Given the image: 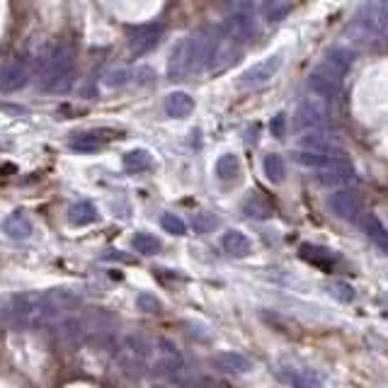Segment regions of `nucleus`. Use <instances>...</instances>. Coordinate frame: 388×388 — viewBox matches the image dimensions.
Instances as JSON below:
<instances>
[{"label":"nucleus","instance_id":"obj_1","mask_svg":"<svg viewBox=\"0 0 388 388\" xmlns=\"http://www.w3.org/2000/svg\"><path fill=\"white\" fill-rule=\"evenodd\" d=\"M73 61L75 54L68 44H54L39 66V87L44 92H61L63 87H68L73 78Z\"/></svg>","mask_w":388,"mask_h":388},{"label":"nucleus","instance_id":"obj_2","mask_svg":"<svg viewBox=\"0 0 388 388\" xmlns=\"http://www.w3.org/2000/svg\"><path fill=\"white\" fill-rule=\"evenodd\" d=\"M197 61H199V39L187 37L180 39V42L173 47L168 59V78L170 80H182L197 68Z\"/></svg>","mask_w":388,"mask_h":388},{"label":"nucleus","instance_id":"obj_3","mask_svg":"<svg viewBox=\"0 0 388 388\" xmlns=\"http://www.w3.org/2000/svg\"><path fill=\"white\" fill-rule=\"evenodd\" d=\"M296 121L301 129L320 131L330 126V112H328V99L323 95H306L298 102Z\"/></svg>","mask_w":388,"mask_h":388},{"label":"nucleus","instance_id":"obj_4","mask_svg":"<svg viewBox=\"0 0 388 388\" xmlns=\"http://www.w3.org/2000/svg\"><path fill=\"white\" fill-rule=\"evenodd\" d=\"M349 37H352L354 42L364 44V47H374V44H379L381 39H386L379 27V22H376V15L371 5L364 8V13L359 10V15L354 18L352 25H349Z\"/></svg>","mask_w":388,"mask_h":388},{"label":"nucleus","instance_id":"obj_5","mask_svg":"<svg viewBox=\"0 0 388 388\" xmlns=\"http://www.w3.org/2000/svg\"><path fill=\"white\" fill-rule=\"evenodd\" d=\"M281 66H284V54H272V56L260 61V63L250 66L245 73L238 78V83H241L243 87H260L279 73Z\"/></svg>","mask_w":388,"mask_h":388},{"label":"nucleus","instance_id":"obj_6","mask_svg":"<svg viewBox=\"0 0 388 388\" xmlns=\"http://www.w3.org/2000/svg\"><path fill=\"white\" fill-rule=\"evenodd\" d=\"M328 207H330V212L337 216V219L347 221V224L359 221V212H362V202H359V197L354 192H349V190L332 192L330 199H328Z\"/></svg>","mask_w":388,"mask_h":388},{"label":"nucleus","instance_id":"obj_7","mask_svg":"<svg viewBox=\"0 0 388 388\" xmlns=\"http://www.w3.org/2000/svg\"><path fill=\"white\" fill-rule=\"evenodd\" d=\"M352 175H354L352 173V165L337 160V163L328 165V168L315 170L313 182L318 187H323V190H332V187H345L347 182L352 180Z\"/></svg>","mask_w":388,"mask_h":388},{"label":"nucleus","instance_id":"obj_8","mask_svg":"<svg viewBox=\"0 0 388 388\" xmlns=\"http://www.w3.org/2000/svg\"><path fill=\"white\" fill-rule=\"evenodd\" d=\"M308 87L315 90V95H323V97H332L342 90V75H337L335 71H330L328 66L320 63L318 68L310 73L308 78Z\"/></svg>","mask_w":388,"mask_h":388},{"label":"nucleus","instance_id":"obj_9","mask_svg":"<svg viewBox=\"0 0 388 388\" xmlns=\"http://www.w3.org/2000/svg\"><path fill=\"white\" fill-rule=\"evenodd\" d=\"M163 32H165V27L158 25V22H153V25H146V27H141V30H136L134 37H131V42H129L131 54L141 56V54L153 51V49L160 44V39H163Z\"/></svg>","mask_w":388,"mask_h":388},{"label":"nucleus","instance_id":"obj_10","mask_svg":"<svg viewBox=\"0 0 388 388\" xmlns=\"http://www.w3.org/2000/svg\"><path fill=\"white\" fill-rule=\"evenodd\" d=\"M298 146L303 148V151H313V153H330V155H340V143L335 141L328 129H320V131H310V134L301 136L298 138Z\"/></svg>","mask_w":388,"mask_h":388},{"label":"nucleus","instance_id":"obj_11","mask_svg":"<svg viewBox=\"0 0 388 388\" xmlns=\"http://www.w3.org/2000/svg\"><path fill=\"white\" fill-rule=\"evenodd\" d=\"M27 80H30V66L25 61H13L0 71V90L3 92L20 90L22 85H27Z\"/></svg>","mask_w":388,"mask_h":388},{"label":"nucleus","instance_id":"obj_12","mask_svg":"<svg viewBox=\"0 0 388 388\" xmlns=\"http://www.w3.org/2000/svg\"><path fill=\"white\" fill-rule=\"evenodd\" d=\"M255 32V22L248 13H236L231 15L229 20H226L224 25V35L233 39V42H245V39H250Z\"/></svg>","mask_w":388,"mask_h":388},{"label":"nucleus","instance_id":"obj_13","mask_svg":"<svg viewBox=\"0 0 388 388\" xmlns=\"http://www.w3.org/2000/svg\"><path fill=\"white\" fill-rule=\"evenodd\" d=\"M214 367L224 374H248L253 369V362L245 357V354H238V352H221L214 357Z\"/></svg>","mask_w":388,"mask_h":388},{"label":"nucleus","instance_id":"obj_14","mask_svg":"<svg viewBox=\"0 0 388 388\" xmlns=\"http://www.w3.org/2000/svg\"><path fill=\"white\" fill-rule=\"evenodd\" d=\"M362 231L367 233V238L381 253H388V229L379 216H374V214L362 216Z\"/></svg>","mask_w":388,"mask_h":388},{"label":"nucleus","instance_id":"obj_15","mask_svg":"<svg viewBox=\"0 0 388 388\" xmlns=\"http://www.w3.org/2000/svg\"><path fill=\"white\" fill-rule=\"evenodd\" d=\"M3 233L13 241H25L32 236V221L25 212H13L3 221Z\"/></svg>","mask_w":388,"mask_h":388},{"label":"nucleus","instance_id":"obj_16","mask_svg":"<svg viewBox=\"0 0 388 388\" xmlns=\"http://www.w3.org/2000/svg\"><path fill=\"white\" fill-rule=\"evenodd\" d=\"M221 245H224V250L233 255V257H245V255H250L253 250L250 238L241 231H226L224 236H221Z\"/></svg>","mask_w":388,"mask_h":388},{"label":"nucleus","instance_id":"obj_17","mask_svg":"<svg viewBox=\"0 0 388 388\" xmlns=\"http://www.w3.org/2000/svg\"><path fill=\"white\" fill-rule=\"evenodd\" d=\"M354 63V54L349 49H342V47H330L325 51V59H323V66H328L330 71H335L337 75H345Z\"/></svg>","mask_w":388,"mask_h":388},{"label":"nucleus","instance_id":"obj_18","mask_svg":"<svg viewBox=\"0 0 388 388\" xmlns=\"http://www.w3.org/2000/svg\"><path fill=\"white\" fill-rule=\"evenodd\" d=\"M194 112V99L187 92H173L165 99V114L173 119H185Z\"/></svg>","mask_w":388,"mask_h":388},{"label":"nucleus","instance_id":"obj_19","mask_svg":"<svg viewBox=\"0 0 388 388\" xmlns=\"http://www.w3.org/2000/svg\"><path fill=\"white\" fill-rule=\"evenodd\" d=\"M284 381L291 388H318L320 386V376L313 369H284L281 371Z\"/></svg>","mask_w":388,"mask_h":388},{"label":"nucleus","instance_id":"obj_20","mask_svg":"<svg viewBox=\"0 0 388 388\" xmlns=\"http://www.w3.org/2000/svg\"><path fill=\"white\" fill-rule=\"evenodd\" d=\"M296 163H301L303 168H313V170H320V168H328V165L337 163L342 160L340 155H330V153H313V151H296Z\"/></svg>","mask_w":388,"mask_h":388},{"label":"nucleus","instance_id":"obj_21","mask_svg":"<svg viewBox=\"0 0 388 388\" xmlns=\"http://www.w3.org/2000/svg\"><path fill=\"white\" fill-rule=\"evenodd\" d=\"M68 221L73 226H87L92 221H97V209L92 202L83 199V202H75L73 207L68 209Z\"/></svg>","mask_w":388,"mask_h":388},{"label":"nucleus","instance_id":"obj_22","mask_svg":"<svg viewBox=\"0 0 388 388\" xmlns=\"http://www.w3.org/2000/svg\"><path fill=\"white\" fill-rule=\"evenodd\" d=\"M158 352H160V367H163L168 374H177L182 369V354L177 352L173 342L160 340L158 342Z\"/></svg>","mask_w":388,"mask_h":388},{"label":"nucleus","instance_id":"obj_23","mask_svg":"<svg viewBox=\"0 0 388 388\" xmlns=\"http://www.w3.org/2000/svg\"><path fill=\"white\" fill-rule=\"evenodd\" d=\"M216 175H219L221 182H233L241 175V160H238L236 153H224L219 160H216Z\"/></svg>","mask_w":388,"mask_h":388},{"label":"nucleus","instance_id":"obj_24","mask_svg":"<svg viewBox=\"0 0 388 388\" xmlns=\"http://www.w3.org/2000/svg\"><path fill=\"white\" fill-rule=\"evenodd\" d=\"M298 255H301V260H306V262L315 265V267H325V269H328L332 265V260H335L330 250H325V248H320V245H310V243H303Z\"/></svg>","mask_w":388,"mask_h":388},{"label":"nucleus","instance_id":"obj_25","mask_svg":"<svg viewBox=\"0 0 388 388\" xmlns=\"http://www.w3.org/2000/svg\"><path fill=\"white\" fill-rule=\"evenodd\" d=\"M124 168L129 170V173H146V170L153 168V155L143 151V148L124 153Z\"/></svg>","mask_w":388,"mask_h":388},{"label":"nucleus","instance_id":"obj_26","mask_svg":"<svg viewBox=\"0 0 388 388\" xmlns=\"http://www.w3.org/2000/svg\"><path fill=\"white\" fill-rule=\"evenodd\" d=\"M262 173H265V177H267L269 182L279 185V182L286 177L284 158H281V155H277V153H267L262 158Z\"/></svg>","mask_w":388,"mask_h":388},{"label":"nucleus","instance_id":"obj_27","mask_svg":"<svg viewBox=\"0 0 388 388\" xmlns=\"http://www.w3.org/2000/svg\"><path fill=\"white\" fill-rule=\"evenodd\" d=\"M102 148H104V141L95 134V131H92V134H83L71 141V151H75V153H97V151H102Z\"/></svg>","mask_w":388,"mask_h":388},{"label":"nucleus","instance_id":"obj_28","mask_svg":"<svg viewBox=\"0 0 388 388\" xmlns=\"http://www.w3.org/2000/svg\"><path fill=\"white\" fill-rule=\"evenodd\" d=\"M131 248L141 255H158L160 241L155 236H151V233H136V236L131 238Z\"/></svg>","mask_w":388,"mask_h":388},{"label":"nucleus","instance_id":"obj_29","mask_svg":"<svg viewBox=\"0 0 388 388\" xmlns=\"http://www.w3.org/2000/svg\"><path fill=\"white\" fill-rule=\"evenodd\" d=\"M134 80V71H129V68H112V71H107L102 78V85L104 87H109V90H114V87H121V85H126V83H131Z\"/></svg>","mask_w":388,"mask_h":388},{"label":"nucleus","instance_id":"obj_30","mask_svg":"<svg viewBox=\"0 0 388 388\" xmlns=\"http://www.w3.org/2000/svg\"><path fill=\"white\" fill-rule=\"evenodd\" d=\"M243 212H245L248 216H253V219H269L272 207L265 202V199H250V202H245Z\"/></svg>","mask_w":388,"mask_h":388},{"label":"nucleus","instance_id":"obj_31","mask_svg":"<svg viewBox=\"0 0 388 388\" xmlns=\"http://www.w3.org/2000/svg\"><path fill=\"white\" fill-rule=\"evenodd\" d=\"M160 226H163L168 233H173V236H185L187 233V224L180 219V216L175 214H163L160 216Z\"/></svg>","mask_w":388,"mask_h":388},{"label":"nucleus","instance_id":"obj_32","mask_svg":"<svg viewBox=\"0 0 388 388\" xmlns=\"http://www.w3.org/2000/svg\"><path fill=\"white\" fill-rule=\"evenodd\" d=\"M328 291L332 298H337V301L342 303L354 301V289L349 284H345V281H332V284H328Z\"/></svg>","mask_w":388,"mask_h":388},{"label":"nucleus","instance_id":"obj_33","mask_svg":"<svg viewBox=\"0 0 388 388\" xmlns=\"http://www.w3.org/2000/svg\"><path fill=\"white\" fill-rule=\"evenodd\" d=\"M136 306L138 310H143V313H160V310H163V303H160L153 293H138Z\"/></svg>","mask_w":388,"mask_h":388},{"label":"nucleus","instance_id":"obj_34","mask_svg":"<svg viewBox=\"0 0 388 388\" xmlns=\"http://www.w3.org/2000/svg\"><path fill=\"white\" fill-rule=\"evenodd\" d=\"M219 226V219L212 214H197L194 216V231L197 233H209Z\"/></svg>","mask_w":388,"mask_h":388},{"label":"nucleus","instance_id":"obj_35","mask_svg":"<svg viewBox=\"0 0 388 388\" xmlns=\"http://www.w3.org/2000/svg\"><path fill=\"white\" fill-rule=\"evenodd\" d=\"M374 8V15H376V22H379L381 32H384V37H388V0H379L376 5H371Z\"/></svg>","mask_w":388,"mask_h":388},{"label":"nucleus","instance_id":"obj_36","mask_svg":"<svg viewBox=\"0 0 388 388\" xmlns=\"http://www.w3.org/2000/svg\"><path fill=\"white\" fill-rule=\"evenodd\" d=\"M269 131L274 138H284V131H286V116L284 114H274L269 121Z\"/></svg>","mask_w":388,"mask_h":388},{"label":"nucleus","instance_id":"obj_37","mask_svg":"<svg viewBox=\"0 0 388 388\" xmlns=\"http://www.w3.org/2000/svg\"><path fill=\"white\" fill-rule=\"evenodd\" d=\"M153 80V68H138L136 71V83H151Z\"/></svg>","mask_w":388,"mask_h":388},{"label":"nucleus","instance_id":"obj_38","mask_svg":"<svg viewBox=\"0 0 388 388\" xmlns=\"http://www.w3.org/2000/svg\"><path fill=\"white\" fill-rule=\"evenodd\" d=\"M104 260H121V262H131L129 255H124V253H114V250H109L107 255H104Z\"/></svg>","mask_w":388,"mask_h":388},{"label":"nucleus","instance_id":"obj_39","mask_svg":"<svg viewBox=\"0 0 388 388\" xmlns=\"http://www.w3.org/2000/svg\"><path fill=\"white\" fill-rule=\"evenodd\" d=\"M277 3H279V0H262V5H265V8H274Z\"/></svg>","mask_w":388,"mask_h":388},{"label":"nucleus","instance_id":"obj_40","mask_svg":"<svg viewBox=\"0 0 388 388\" xmlns=\"http://www.w3.org/2000/svg\"><path fill=\"white\" fill-rule=\"evenodd\" d=\"M151 388H165V386H151Z\"/></svg>","mask_w":388,"mask_h":388}]
</instances>
